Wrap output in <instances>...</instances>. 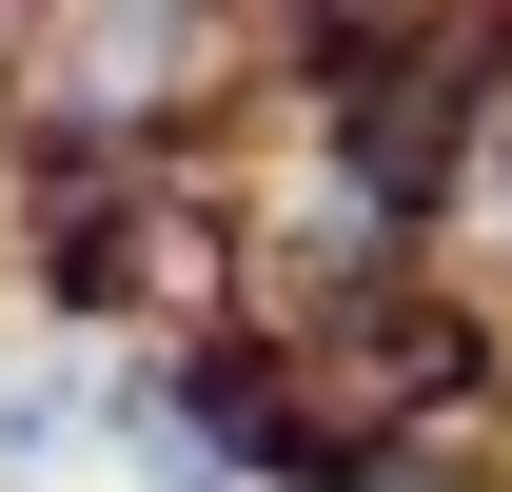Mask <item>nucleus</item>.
Segmentation results:
<instances>
[{
  "mask_svg": "<svg viewBox=\"0 0 512 492\" xmlns=\"http://www.w3.org/2000/svg\"><path fill=\"white\" fill-rule=\"evenodd\" d=\"M20 79H40V119H60L79 158H178L256 79V0H60Z\"/></svg>",
  "mask_w": 512,
  "mask_h": 492,
  "instance_id": "f257e3e1",
  "label": "nucleus"
},
{
  "mask_svg": "<svg viewBox=\"0 0 512 492\" xmlns=\"http://www.w3.org/2000/svg\"><path fill=\"white\" fill-rule=\"evenodd\" d=\"M158 355H119V335H79V315H40L20 355H0V492H79L99 453H119V394Z\"/></svg>",
  "mask_w": 512,
  "mask_h": 492,
  "instance_id": "f03ea898",
  "label": "nucleus"
}]
</instances>
